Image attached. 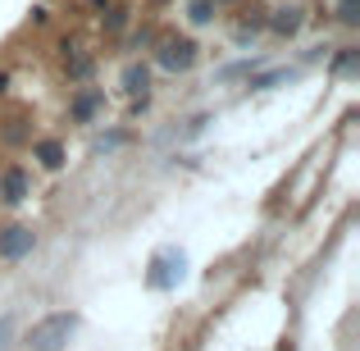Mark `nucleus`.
<instances>
[{
	"label": "nucleus",
	"instance_id": "f257e3e1",
	"mask_svg": "<svg viewBox=\"0 0 360 351\" xmlns=\"http://www.w3.org/2000/svg\"><path fill=\"white\" fill-rule=\"evenodd\" d=\"M73 328H78V315H73V310H55V315H46L41 324H32L27 347L32 351H60L73 338Z\"/></svg>",
	"mask_w": 360,
	"mask_h": 351
},
{
	"label": "nucleus",
	"instance_id": "f03ea898",
	"mask_svg": "<svg viewBox=\"0 0 360 351\" xmlns=\"http://www.w3.org/2000/svg\"><path fill=\"white\" fill-rule=\"evenodd\" d=\"M196 42L192 37H165L160 42V51H155V60H160V69H169V73H183V69H192L196 64Z\"/></svg>",
	"mask_w": 360,
	"mask_h": 351
},
{
	"label": "nucleus",
	"instance_id": "7ed1b4c3",
	"mask_svg": "<svg viewBox=\"0 0 360 351\" xmlns=\"http://www.w3.org/2000/svg\"><path fill=\"white\" fill-rule=\"evenodd\" d=\"M32 246H37V233L27 224L0 229V260H23V255H32Z\"/></svg>",
	"mask_w": 360,
	"mask_h": 351
},
{
	"label": "nucleus",
	"instance_id": "20e7f679",
	"mask_svg": "<svg viewBox=\"0 0 360 351\" xmlns=\"http://www.w3.org/2000/svg\"><path fill=\"white\" fill-rule=\"evenodd\" d=\"M27 196H32V178H27V169H18V165L0 169V201L18 205V201H27Z\"/></svg>",
	"mask_w": 360,
	"mask_h": 351
},
{
	"label": "nucleus",
	"instance_id": "39448f33",
	"mask_svg": "<svg viewBox=\"0 0 360 351\" xmlns=\"http://www.w3.org/2000/svg\"><path fill=\"white\" fill-rule=\"evenodd\" d=\"M178 274H183V255H178V251H165L155 260V269H150V288H169Z\"/></svg>",
	"mask_w": 360,
	"mask_h": 351
},
{
	"label": "nucleus",
	"instance_id": "423d86ee",
	"mask_svg": "<svg viewBox=\"0 0 360 351\" xmlns=\"http://www.w3.org/2000/svg\"><path fill=\"white\" fill-rule=\"evenodd\" d=\"M105 106V96L101 91H82V96H73V106H69V115L78 119V123H91V115Z\"/></svg>",
	"mask_w": 360,
	"mask_h": 351
},
{
	"label": "nucleus",
	"instance_id": "0eeeda50",
	"mask_svg": "<svg viewBox=\"0 0 360 351\" xmlns=\"http://www.w3.org/2000/svg\"><path fill=\"white\" fill-rule=\"evenodd\" d=\"M269 27H274V32H278V37H292V32H297V27H301V9H297V5H283V9H274Z\"/></svg>",
	"mask_w": 360,
	"mask_h": 351
},
{
	"label": "nucleus",
	"instance_id": "6e6552de",
	"mask_svg": "<svg viewBox=\"0 0 360 351\" xmlns=\"http://www.w3.org/2000/svg\"><path fill=\"white\" fill-rule=\"evenodd\" d=\"M146 87H150L146 64H128V69H123V91H128V96H146Z\"/></svg>",
	"mask_w": 360,
	"mask_h": 351
},
{
	"label": "nucleus",
	"instance_id": "1a4fd4ad",
	"mask_svg": "<svg viewBox=\"0 0 360 351\" xmlns=\"http://www.w3.org/2000/svg\"><path fill=\"white\" fill-rule=\"evenodd\" d=\"M37 160H41V169H60L64 165V146L55 137H46V141H37V151H32Z\"/></svg>",
	"mask_w": 360,
	"mask_h": 351
},
{
	"label": "nucleus",
	"instance_id": "9d476101",
	"mask_svg": "<svg viewBox=\"0 0 360 351\" xmlns=\"http://www.w3.org/2000/svg\"><path fill=\"white\" fill-rule=\"evenodd\" d=\"M338 18H342L347 27H356L360 23V0H342V5H338Z\"/></svg>",
	"mask_w": 360,
	"mask_h": 351
},
{
	"label": "nucleus",
	"instance_id": "9b49d317",
	"mask_svg": "<svg viewBox=\"0 0 360 351\" xmlns=\"http://www.w3.org/2000/svg\"><path fill=\"white\" fill-rule=\"evenodd\" d=\"M187 14H192V23H210V18H214V0H196Z\"/></svg>",
	"mask_w": 360,
	"mask_h": 351
},
{
	"label": "nucleus",
	"instance_id": "f8f14e48",
	"mask_svg": "<svg viewBox=\"0 0 360 351\" xmlns=\"http://www.w3.org/2000/svg\"><path fill=\"white\" fill-rule=\"evenodd\" d=\"M278 78H292V73H288V69H274V73H260V78H255L251 87H269V82H278Z\"/></svg>",
	"mask_w": 360,
	"mask_h": 351
},
{
	"label": "nucleus",
	"instance_id": "ddd939ff",
	"mask_svg": "<svg viewBox=\"0 0 360 351\" xmlns=\"http://www.w3.org/2000/svg\"><path fill=\"white\" fill-rule=\"evenodd\" d=\"M9 333H14V319H9V315H0V351H5V343H9Z\"/></svg>",
	"mask_w": 360,
	"mask_h": 351
},
{
	"label": "nucleus",
	"instance_id": "4468645a",
	"mask_svg": "<svg viewBox=\"0 0 360 351\" xmlns=\"http://www.w3.org/2000/svg\"><path fill=\"white\" fill-rule=\"evenodd\" d=\"M105 27H110V32H119V27H123V9H110V18H105Z\"/></svg>",
	"mask_w": 360,
	"mask_h": 351
},
{
	"label": "nucleus",
	"instance_id": "2eb2a0df",
	"mask_svg": "<svg viewBox=\"0 0 360 351\" xmlns=\"http://www.w3.org/2000/svg\"><path fill=\"white\" fill-rule=\"evenodd\" d=\"M214 5H219V0H214Z\"/></svg>",
	"mask_w": 360,
	"mask_h": 351
}]
</instances>
